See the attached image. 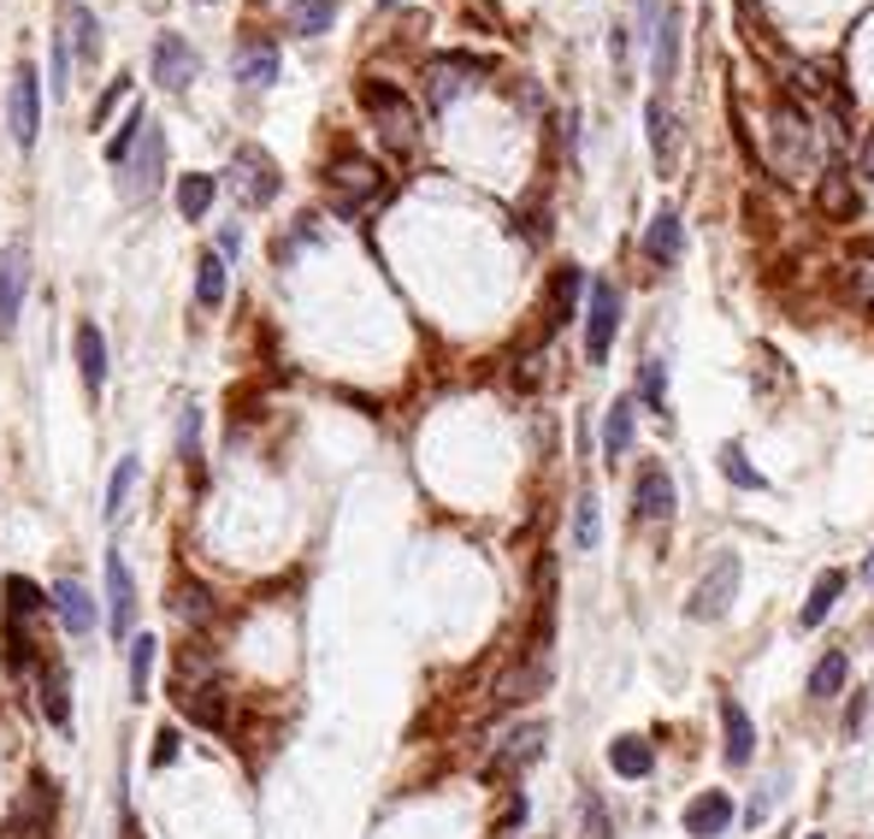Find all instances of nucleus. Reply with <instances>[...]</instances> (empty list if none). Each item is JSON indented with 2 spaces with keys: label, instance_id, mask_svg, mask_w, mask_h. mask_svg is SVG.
<instances>
[{
  "label": "nucleus",
  "instance_id": "1",
  "mask_svg": "<svg viewBox=\"0 0 874 839\" xmlns=\"http://www.w3.org/2000/svg\"><path fill=\"white\" fill-rule=\"evenodd\" d=\"M361 107L372 113V125H379L390 154H414L420 148V113L408 107L402 90H390V83H361Z\"/></svg>",
  "mask_w": 874,
  "mask_h": 839
},
{
  "label": "nucleus",
  "instance_id": "2",
  "mask_svg": "<svg viewBox=\"0 0 874 839\" xmlns=\"http://www.w3.org/2000/svg\"><path fill=\"white\" fill-rule=\"evenodd\" d=\"M739 579H745V562L733 556V550H715L704 579L685 591V615H692V621H722L727 604H733V591H739Z\"/></svg>",
  "mask_w": 874,
  "mask_h": 839
},
{
  "label": "nucleus",
  "instance_id": "3",
  "mask_svg": "<svg viewBox=\"0 0 874 839\" xmlns=\"http://www.w3.org/2000/svg\"><path fill=\"white\" fill-rule=\"evenodd\" d=\"M325 183H331L337 213H361V208H372V201L385 196V172L372 160H361V154H343V160H331V166H325Z\"/></svg>",
  "mask_w": 874,
  "mask_h": 839
},
{
  "label": "nucleus",
  "instance_id": "4",
  "mask_svg": "<svg viewBox=\"0 0 874 839\" xmlns=\"http://www.w3.org/2000/svg\"><path fill=\"white\" fill-rule=\"evenodd\" d=\"M54 816H60V786L36 775L24 786V798L12 804V816H7V828H0V839H48V828H54Z\"/></svg>",
  "mask_w": 874,
  "mask_h": 839
},
{
  "label": "nucleus",
  "instance_id": "5",
  "mask_svg": "<svg viewBox=\"0 0 874 839\" xmlns=\"http://www.w3.org/2000/svg\"><path fill=\"white\" fill-rule=\"evenodd\" d=\"M7 130H12V143H19V148H36V130H42V83H36V65H12Z\"/></svg>",
  "mask_w": 874,
  "mask_h": 839
},
{
  "label": "nucleus",
  "instance_id": "6",
  "mask_svg": "<svg viewBox=\"0 0 874 839\" xmlns=\"http://www.w3.org/2000/svg\"><path fill=\"white\" fill-rule=\"evenodd\" d=\"M544 751H550V722H526V727H514L503 745H496V757H491V768L485 775L491 780H514V775H526Z\"/></svg>",
  "mask_w": 874,
  "mask_h": 839
},
{
  "label": "nucleus",
  "instance_id": "7",
  "mask_svg": "<svg viewBox=\"0 0 874 839\" xmlns=\"http://www.w3.org/2000/svg\"><path fill=\"white\" fill-rule=\"evenodd\" d=\"M614 332H621V290L609 279H597L591 284V314H586V355L591 361H609Z\"/></svg>",
  "mask_w": 874,
  "mask_h": 839
},
{
  "label": "nucleus",
  "instance_id": "8",
  "mask_svg": "<svg viewBox=\"0 0 874 839\" xmlns=\"http://www.w3.org/2000/svg\"><path fill=\"white\" fill-rule=\"evenodd\" d=\"M24 284H30V249L24 243H7V249H0V337L19 332Z\"/></svg>",
  "mask_w": 874,
  "mask_h": 839
},
{
  "label": "nucleus",
  "instance_id": "9",
  "mask_svg": "<svg viewBox=\"0 0 874 839\" xmlns=\"http://www.w3.org/2000/svg\"><path fill=\"white\" fill-rule=\"evenodd\" d=\"M231 183H236V196H243L249 208H266V201L278 196V166H272L261 148H236V160H231Z\"/></svg>",
  "mask_w": 874,
  "mask_h": 839
},
{
  "label": "nucleus",
  "instance_id": "10",
  "mask_svg": "<svg viewBox=\"0 0 874 839\" xmlns=\"http://www.w3.org/2000/svg\"><path fill=\"white\" fill-rule=\"evenodd\" d=\"M201 77V54L183 36H160L154 42V83H160V90H190V83Z\"/></svg>",
  "mask_w": 874,
  "mask_h": 839
},
{
  "label": "nucleus",
  "instance_id": "11",
  "mask_svg": "<svg viewBox=\"0 0 874 839\" xmlns=\"http://www.w3.org/2000/svg\"><path fill=\"white\" fill-rule=\"evenodd\" d=\"M160 178H166V136L154 130V118H148L143 148H136V160H130V172H125V196L130 201H148L154 190H160Z\"/></svg>",
  "mask_w": 874,
  "mask_h": 839
},
{
  "label": "nucleus",
  "instance_id": "12",
  "mask_svg": "<svg viewBox=\"0 0 874 839\" xmlns=\"http://www.w3.org/2000/svg\"><path fill=\"white\" fill-rule=\"evenodd\" d=\"M632 515L650 521V526H667L674 521V479H667V468H650L639 473V485H632Z\"/></svg>",
  "mask_w": 874,
  "mask_h": 839
},
{
  "label": "nucleus",
  "instance_id": "13",
  "mask_svg": "<svg viewBox=\"0 0 874 839\" xmlns=\"http://www.w3.org/2000/svg\"><path fill=\"white\" fill-rule=\"evenodd\" d=\"M136 621V586H130V568H125V556H107V627H113V639H125Z\"/></svg>",
  "mask_w": 874,
  "mask_h": 839
},
{
  "label": "nucleus",
  "instance_id": "14",
  "mask_svg": "<svg viewBox=\"0 0 874 839\" xmlns=\"http://www.w3.org/2000/svg\"><path fill=\"white\" fill-rule=\"evenodd\" d=\"M473 77H485V65H478V60H438L432 72H425V83H432L425 95H432V107L443 113L450 101L467 95V83H473Z\"/></svg>",
  "mask_w": 874,
  "mask_h": 839
},
{
  "label": "nucleus",
  "instance_id": "15",
  "mask_svg": "<svg viewBox=\"0 0 874 839\" xmlns=\"http://www.w3.org/2000/svg\"><path fill=\"white\" fill-rule=\"evenodd\" d=\"M54 615H60V627L72 632V639H83V632H95V597L77 586V579H54Z\"/></svg>",
  "mask_w": 874,
  "mask_h": 839
},
{
  "label": "nucleus",
  "instance_id": "16",
  "mask_svg": "<svg viewBox=\"0 0 874 839\" xmlns=\"http://www.w3.org/2000/svg\"><path fill=\"white\" fill-rule=\"evenodd\" d=\"M644 125H650V154H656V166L662 172H674L680 166V118L667 113V101H650Z\"/></svg>",
  "mask_w": 874,
  "mask_h": 839
},
{
  "label": "nucleus",
  "instance_id": "17",
  "mask_svg": "<svg viewBox=\"0 0 874 839\" xmlns=\"http://www.w3.org/2000/svg\"><path fill=\"white\" fill-rule=\"evenodd\" d=\"M77 373L89 397L107 390V337H101V325H77Z\"/></svg>",
  "mask_w": 874,
  "mask_h": 839
},
{
  "label": "nucleus",
  "instance_id": "18",
  "mask_svg": "<svg viewBox=\"0 0 874 839\" xmlns=\"http://www.w3.org/2000/svg\"><path fill=\"white\" fill-rule=\"evenodd\" d=\"M722 733H727V763L733 768H745L750 757H757V727H750L739 698H722Z\"/></svg>",
  "mask_w": 874,
  "mask_h": 839
},
{
  "label": "nucleus",
  "instance_id": "19",
  "mask_svg": "<svg viewBox=\"0 0 874 839\" xmlns=\"http://www.w3.org/2000/svg\"><path fill=\"white\" fill-rule=\"evenodd\" d=\"M680 249H685V226H680L674 208H662L656 219H650V231H644V254H650L656 266H674Z\"/></svg>",
  "mask_w": 874,
  "mask_h": 839
},
{
  "label": "nucleus",
  "instance_id": "20",
  "mask_svg": "<svg viewBox=\"0 0 874 839\" xmlns=\"http://www.w3.org/2000/svg\"><path fill=\"white\" fill-rule=\"evenodd\" d=\"M178 710L190 715L196 727L225 733V692H219V686H178Z\"/></svg>",
  "mask_w": 874,
  "mask_h": 839
},
{
  "label": "nucleus",
  "instance_id": "21",
  "mask_svg": "<svg viewBox=\"0 0 874 839\" xmlns=\"http://www.w3.org/2000/svg\"><path fill=\"white\" fill-rule=\"evenodd\" d=\"M733 828V798L727 793H704L685 810V833L692 839H715V833H727Z\"/></svg>",
  "mask_w": 874,
  "mask_h": 839
},
{
  "label": "nucleus",
  "instance_id": "22",
  "mask_svg": "<svg viewBox=\"0 0 874 839\" xmlns=\"http://www.w3.org/2000/svg\"><path fill=\"white\" fill-rule=\"evenodd\" d=\"M609 768L621 780H644L650 768H656V751H650V740H639V733H621V740L609 745Z\"/></svg>",
  "mask_w": 874,
  "mask_h": 839
},
{
  "label": "nucleus",
  "instance_id": "23",
  "mask_svg": "<svg viewBox=\"0 0 874 839\" xmlns=\"http://www.w3.org/2000/svg\"><path fill=\"white\" fill-rule=\"evenodd\" d=\"M42 715H48V727L54 733H72V680H65L60 662L42 674Z\"/></svg>",
  "mask_w": 874,
  "mask_h": 839
},
{
  "label": "nucleus",
  "instance_id": "24",
  "mask_svg": "<svg viewBox=\"0 0 874 839\" xmlns=\"http://www.w3.org/2000/svg\"><path fill=\"white\" fill-rule=\"evenodd\" d=\"M284 24H289V36H325L337 24V0H289Z\"/></svg>",
  "mask_w": 874,
  "mask_h": 839
},
{
  "label": "nucleus",
  "instance_id": "25",
  "mask_svg": "<svg viewBox=\"0 0 874 839\" xmlns=\"http://www.w3.org/2000/svg\"><path fill=\"white\" fill-rule=\"evenodd\" d=\"M236 83H249V90L278 83V48H272V42H249L243 54H236Z\"/></svg>",
  "mask_w": 874,
  "mask_h": 839
},
{
  "label": "nucleus",
  "instance_id": "26",
  "mask_svg": "<svg viewBox=\"0 0 874 839\" xmlns=\"http://www.w3.org/2000/svg\"><path fill=\"white\" fill-rule=\"evenodd\" d=\"M845 680H851V657H845V650H828V657L810 668V698H815V704H828V698L845 692Z\"/></svg>",
  "mask_w": 874,
  "mask_h": 839
},
{
  "label": "nucleus",
  "instance_id": "27",
  "mask_svg": "<svg viewBox=\"0 0 874 839\" xmlns=\"http://www.w3.org/2000/svg\"><path fill=\"white\" fill-rule=\"evenodd\" d=\"M680 30H685L680 12H667V19L656 24V60H650L656 83H674V72H680Z\"/></svg>",
  "mask_w": 874,
  "mask_h": 839
},
{
  "label": "nucleus",
  "instance_id": "28",
  "mask_svg": "<svg viewBox=\"0 0 874 839\" xmlns=\"http://www.w3.org/2000/svg\"><path fill=\"white\" fill-rule=\"evenodd\" d=\"M60 24L72 30L65 42H77V54H83V60H95V54H101V24H95V12H89V7L65 0V7H60Z\"/></svg>",
  "mask_w": 874,
  "mask_h": 839
},
{
  "label": "nucleus",
  "instance_id": "29",
  "mask_svg": "<svg viewBox=\"0 0 874 839\" xmlns=\"http://www.w3.org/2000/svg\"><path fill=\"white\" fill-rule=\"evenodd\" d=\"M845 597V568H828L815 579V591H810V604H803V627H821L833 615V604Z\"/></svg>",
  "mask_w": 874,
  "mask_h": 839
},
{
  "label": "nucleus",
  "instance_id": "30",
  "mask_svg": "<svg viewBox=\"0 0 874 839\" xmlns=\"http://www.w3.org/2000/svg\"><path fill=\"white\" fill-rule=\"evenodd\" d=\"M171 609H178L183 627H208V621H213V591L196 586V579H183V586L171 591Z\"/></svg>",
  "mask_w": 874,
  "mask_h": 839
},
{
  "label": "nucleus",
  "instance_id": "31",
  "mask_svg": "<svg viewBox=\"0 0 874 839\" xmlns=\"http://www.w3.org/2000/svg\"><path fill=\"white\" fill-rule=\"evenodd\" d=\"M573 302H579V266H561L556 290H550V319H544V332H561V325L573 319Z\"/></svg>",
  "mask_w": 874,
  "mask_h": 839
},
{
  "label": "nucleus",
  "instance_id": "32",
  "mask_svg": "<svg viewBox=\"0 0 874 839\" xmlns=\"http://www.w3.org/2000/svg\"><path fill=\"white\" fill-rule=\"evenodd\" d=\"M213 190H219V178H208V172H190V178L178 183V213H183V219H201V213L213 208Z\"/></svg>",
  "mask_w": 874,
  "mask_h": 839
},
{
  "label": "nucleus",
  "instance_id": "33",
  "mask_svg": "<svg viewBox=\"0 0 874 839\" xmlns=\"http://www.w3.org/2000/svg\"><path fill=\"white\" fill-rule=\"evenodd\" d=\"M196 302L208 307V314L225 302V261H219V254H201V266H196Z\"/></svg>",
  "mask_w": 874,
  "mask_h": 839
},
{
  "label": "nucleus",
  "instance_id": "34",
  "mask_svg": "<svg viewBox=\"0 0 874 839\" xmlns=\"http://www.w3.org/2000/svg\"><path fill=\"white\" fill-rule=\"evenodd\" d=\"M136 473H143V461H136V455H125V461H118V468H113V479H107V508H101V515H107V521H118V515H125V503H130V485H136Z\"/></svg>",
  "mask_w": 874,
  "mask_h": 839
},
{
  "label": "nucleus",
  "instance_id": "35",
  "mask_svg": "<svg viewBox=\"0 0 874 839\" xmlns=\"http://www.w3.org/2000/svg\"><path fill=\"white\" fill-rule=\"evenodd\" d=\"M154 657H160V644H154L148 632H143V639H130V698H136V704H143V698H148V680H154Z\"/></svg>",
  "mask_w": 874,
  "mask_h": 839
},
{
  "label": "nucleus",
  "instance_id": "36",
  "mask_svg": "<svg viewBox=\"0 0 874 839\" xmlns=\"http://www.w3.org/2000/svg\"><path fill=\"white\" fill-rule=\"evenodd\" d=\"M626 443H632V397L614 402V408H609V426H603V450H609V461H621Z\"/></svg>",
  "mask_w": 874,
  "mask_h": 839
},
{
  "label": "nucleus",
  "instance_id": "37",
  "mask_svg": "<svg viewBox=\"0 0 874 839\" xmlns=\"http://www.w3.org/2000/svg\"><path fill=\"white\" fill-rule=\"evenodd\" d=\"M7 597H12L7 615H19V621H30V615H42V609H48V591H36V586H30V579H19V574L7 579Z\"/></svg>",
  "mask_w": 874,
  "mask_h": 839
},
{
  "label": "nucleus",
  "instance_id": "38",
  "mask_svg": "<svg viewBox=\"0 0 874 839\" xmlns=\"http://www.w3.org/2000/svg\"><path fill=\"white\" fill-rule=\"evenodd\" d=\"M597 538H603V521H597V496L586 491V496L573 503V544H579V550H591Z\"/></svg>",
  "mask_w": 874,
  "mask_h": 839
},
{
  "label": "nucleus",
  "instance_id": "39",
  "mask_svg": "<svg viewBox=\"0 0 874 839\" xmlns=\"http://www.w3.org/2000/svg\"><path fill=\"white\" fill-rule=\"evenodd\" d=\"M143 130H148V113H143V107H130L125 130H118L113 143H107V160H113V166H125V160H130V148L143 143Z\"/></svg>",
  "mask_w": 874,
  "mask_h": 839
},
{
  "label": "nucleus",
  "instance_id": "40",
  "mask_svg": "<svg viewBox=\"0 0 874 839\" xmlns=\"http://www.w3.org/2000/svg\"><path fill=\"white\" fill-rule=\"evenodd\" d=\"M722 473H727L739 491H762V485H768V479H762V473L745 461V450H739V443H727V450H722Z\"/></svg>",
  "mask_w": 874,
  "mask_h": 839
},
{
  "label": "nucleus",
  "instance_id": "41",
  "mask_svg": "<svg viewBox=\"0 0 874 839\" xmlns=\"http://www.w3.org/2000/svg\"><path fill=\"white\" fill-rule=\"evenodd\" d=\"M815 201H821V213H833V219H851V213H856V196H851V183L839 178V172L815 190Z\"/></svg>",
  "mask_w": 874,
  "mask_h": 839
},
{
  "label": "nucleus",
  "instance_id": "42",
  "mask_svg": "<svg viewBox=\"0 0 874 839\" xmlns=\"http://www.w3.org/2000/svg\"><path fill=\"white\" fill-rule=\"evenodd\" d=\"M30 650H36V644H30L24 621H19V615H7V668H12V674H30Z\"/></svg>",
  "mask_w": 874,
  "mask_h": 839
},
{
  "label": "nucleus",
  "instance_id": "43",
  "mask_svg": "<svg viewBox=\"0 0 874 839\" xmlns=\"http://www.w3.org/2000/svg\"><path fill=\"white\" fill-rule=\"evenodd\" d=\"M178 455L183 461H201V415H196V408H183V420H178Z\"/></svg>",
  "mask_w": 874,
  "mask_h": 839
},
{
  "label": "nucleus",
  "instance_id": "44",
  "mask_svg": "<svg viewBox=\"0 0 874 839\" xmlns=\"http://www.w3.org/2000/svg\"><path fill=\"white\" fill-rule=\"evenodd\" d=\"M662 385H667V367H662V361H650V367H644V402L656 408V415L667 408V402H662Z\"/></svg>",
  "mask_w": 874,
  "mask_h": 839
},
{
  "label": "nucleus",
  "instance_id": "45",
  "mask_svg": "<svg viewBox=\"0 0 874 839\" xmlns=\"http://www.w3.org/2000/svg\"><path fill=\"white\" fill-rule=\"evenodd\" d=\"M586 833H591V839H609V810H603V798L586 804Z\"/></svg>",
  "mask_w": 874,
  "mask_h": 839
},
{
  "label": "nucleus",
  "instance_id": "46",
  "mask_svg": "<svg viewBox=\"0 0 874 839\" xmlns=\"http://www.w3.org/2000/svg\"><path fill=\"white\" fill-rule=\"evenodd\" d=\"M125 90H130V77H118V83H113V90H107V95H101V107H95V130H101V125H107V113L118 107V101H125Z\"/></svg>",
  "mask_w": 874,
  "mask_h": 839
},
{
  "label": "nucleus",
  "instance_id": "47",
  "mask_svg": "<svg viewBox=\"0 0 874 839\" xmlns=\"http://www.w3.org/2000/svg\"><path fill=\"white\" fill-rule=\"evenodd\" d=\"M171 757H178V733L160 727V740H154V768H166Z\"/></svg>",
  "mask_w": 874,
  "mask_h": 839
},
{
  "label": "nucleus",
  "instance_id": "48",
  "mask_svg": "<svg viewBox=\"0 0 874 839\" xmlns=\"http://www.w3.org/2000/svg\"><path fill=\"white\" fill-rule=\"evenodd\" d=\"M868 698H874V692H868ZM868 698H856V704H851V715H845V733H856V727H863V704H868Z\"/></svg>",
  "mask_w": 874,
  "mask_h": 839
},
{
  "label": "nucleus",
  "instance_id": "49",
  "mask_svg": "<svg viewBox=\"0 0 874 839\" xmlns=\"http://www.w3.org/2000/svg\"><path fill=\"white\" fill-rule=\"evenodd\" d=\"M219 249H225V254H236V249H243V231H236V226H225V237H219Z\"/></svg>",
  "mask_w": 874,
  "mask_h": 839
},
{
  "label": "nucleus",
  "instance_id": "50",
  "mask_svg": "<svg viewBox=\"0 0 874 839\" xmlns=\"http://www.w3.org/2000/svg\"><path fill=\"white\" fill-rule=\"evenodd\" d=\"M863 178H874V136L863 143Z\"/></svg>",
  "mask_w": 874,
  "mask_h": 839
},
{
  "label": "nucleus",
  "instance_id": "51",
  "mask_svg": "<svg viewBox=\"0 0 874 839\" xmlns=\"http://www.w3.org/2000/svg\"><path fill=\"white\" fill-rule=\"evenodd\" d=\"M863 579H868V586H874V556H868V568H863Z\"/></svg>",
  "mask_w": 874,
  "mask_h": 839
},
{
  "label": "nucleus",
  "instance_id": "52",
  "mask_svg": "<svg viewBox=\"0 0 874 839\" xmlns=\"http://www.w3.org/2000/svg\"><path fill=\"white\" fill-rule=\"evenodd\" d=\"M379 7H397V0H379Z\"/></svg>",
  "mask_w": 874,
  "mask_h": 839
},
{
  "label": "nucleus",
  "instance_id": "53",
  "mask_svg": "<svg viewBox=\"0 0 874 839\" xmlns=\"http://www.w3.org/2000/svg\"><path fill=\"white\" fill-rule=\"evenodd\" d=\"M810 839H821V833H810Z\"/></svg>",
  "mask_w": 874,
  "mask_h": 839
}]
</instances>
